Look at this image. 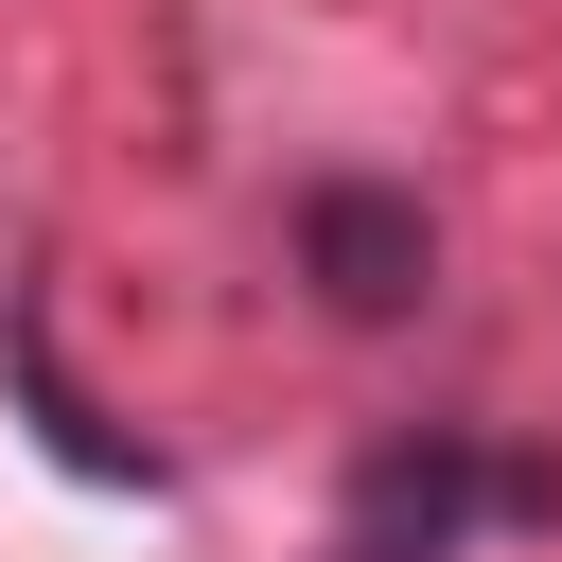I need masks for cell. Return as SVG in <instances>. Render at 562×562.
<instances>
[{
    "mask_svg": "<svg viewBox=\"0 0 562 562\" xmlns=\"http://www.w3.org/2000/svg\"><path fill=\"white\" fill-rule=\"evenodd\" d=\"M474 527H562V457H492V439L422 422L351 474V562H457Z\"/></svg>",
    "mask_w": 562,
    "mask_h": 562,
    "instance_id": "obj_1",
    "label": "cell"
},
{
    "mask_svg": "<svg viewBox=\"0 0 562 562\" xmlns=\"http://www.w3.org/2000/svg\"><path fill=\"white\" fill-rule=\"evenodd\" d=\"M299 281H316V316H351V334L422 316V299H439V228H422V193H386V176H316V193H299Z\"/></svg>",
    "mask_w": 562,
    "mask_h": 562,
    "instance_id": "obj_2",
    "label": "cell"
},
{
    "mask_svg": "<svg viewBox=\"0 0 562 562\" xmlns=\"http://www.w3.org/2000/svg\"><path fill=\"white\" fill-rule=\"evenodd\" d=\"M334 562H351V544H334Z\"/></svg>",
    "mask_w": 562,
    "mask_h": 562,
    "instance_id": "obj_3",
    "label": "cell"
}]
</instances>
